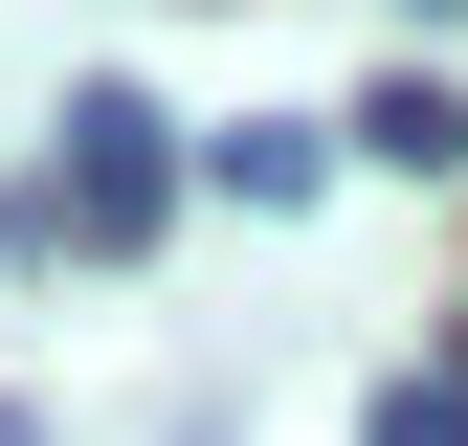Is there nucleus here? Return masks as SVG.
<instances>
[{"label":"nucleus","mask_w":468,"mask_h":446,"mask_svg":"<svg viewBox=\"0 0 468 446\" xmlns=\"http://www.w3.org/2000/svg\"><path fill=\"white\" fill-rule=\"evenodd\" d=\"M379 446H468V357H424V379H379Z\"/></svg>","instance_id":"nucleus-4"},{"label":"nucleus","mask_w":468,"mask_h":446,"mask_svg":"<svg viewBox=\"0 0 468 446\" xmlns=\"http://www.w3.org/2000/svg\"><path fill=\"white\" fill-rule=\"evenodd\" d=\"M0 446H45V424H23V402H0Z\"/></svg>","instance_id":"nucleus-5"},{"label":"nucleus","mask_w":468,"mask_h":446,"mask_svg":"<svg viewBox=\"0 0 468 446\" xmlns=\"http://www.w3.org/2000/svg\"><path fill=\"white\" fill-rule=\"evenodd\" d=\"M335 134H357L379 179H468V90H446V68H379L357 112H335Z\"/></svg>","instance_id":"nucleus-2"},{"label":"nucleus","mask_w":468,"mask_h":446,"mask_svg":"<svg viewBox=\"0 0 468 446\" xmlns=\"http://www.w3.org/2000/svg\"><path fill=\"white\" fill-rule=\"evenodd\" d=\"M156 223H179V134H156V90H68V156H45V246L134 268Z\"/></svg>","instance_id":"nucleus-1"},{"label":"nucleus","mask_w":468,"mask_h":446,"mask_svg":"<svg viewBox=\"0 0 468 446\" xmlns=\"http://www.w3.org/2000/svg\"><path fill=\"white\" fill-rule=\"evenodd\" d=\"M335 156H357V134H290V112H246V134H201V179L246 201V223H290V201L335 179Z\"/></svg>","instance_id":"nucleus-3"}]
</instances>
